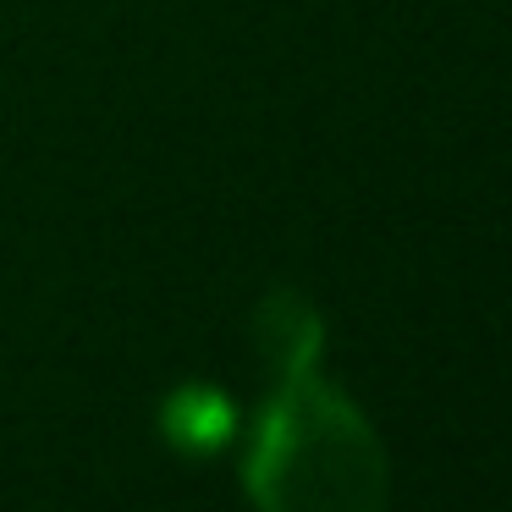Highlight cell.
I'll use <instances>...</instances> for the list:
<instances>
[{"label": "cell", "mask_w": 512, "mask_h": 512, "mask_svg": "<svg viewBox=\"0 0 512 512\" xmlns=\"http://www.w3.org/2000/svg\"><path fill=\"white\" fill-rule=\"evenodd\" d=\"M254 342H259V353L270 358L276 375H298V369H314V358H320L325 320L303 292L276 287V292H265V303L254 309Z\"/></svg>", "instance_id": "2"}, {"label": "cell", "mask_w": 512, "mask_h": 512, "mask_svg": "<svg viewBox=\"0 0 512 512\" xmlns=\"http://www.w3.org/2000/svg\"><path fill=\"white\" fill-rule=\"evenodd\" d=\"M243 490L259 512H380L391 468L364 408L298 369L259 413Z\"/></svg>", "instance_id": "1"}, {"label": "cell", "mask_w": 512, "mask_h": 512, "mask_svg": "<svg viewBox=\"0 0 512 512\" xmlns=\"http://www.w3.org/2000/svg\"><path fill=\"white\" fill-rule=\"evenodd\" d=\"M160 430H166V441L182 446V452L210 457L237 435V413L215 386H177L166 397V408H160Z\"/></svg>", "instance_id": "3"}]
</instances>
